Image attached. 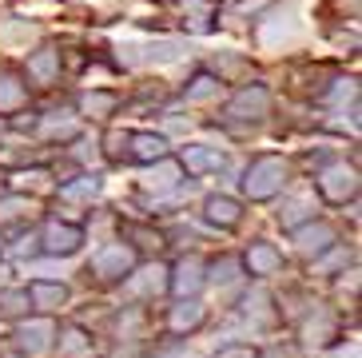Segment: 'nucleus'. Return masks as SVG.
<instances>
[{
	"label": "nucleus",
	"instance_id": "nucleus-1",
	"mask_svg": "<svg viewBox=\"0 0 362 358\" xmlns=\"http://www.w3.org/2000/svg\"><path fill=\"white\" fill-rule=\"evenodd\" d=\"M283 187H287V163L275 159V156L255 159L251 171H247V179H243V191L251 200H271V195H279Z\"/></svg>",
	"mask_w": 362,
	"mask_h": 358
},
{
	"label": "nucleus",
	"instance_id": "nucleus-2",
	"mask_svg": "<svg viewBox=\"0 0 362 358\" xmlns=\"http://www.w3.org/2000/svg\"><path fill=\"white\" fill-rule=\"evenodd\" d=\"M80 243H84V231L72 223H48V231H44V251L48 255H72Z\"/></svg>",
	"mask_w": 362,
	"mask_h": 358
},
{
	"label": "nucleus",
	"instance_id": "nucleus-3",
	"mask_svg": "<svg viewBox=\"0 0 362 358\" xmlns=\"http://www.w3.org/2000/svg\"><path fill=\"white\" fill-rule=\"evenodd\" d=\"M319 187H322V195H327V200L342 203L346 195H354V191H358V179H354L351 168H330V171H322V175H319Z\"/></svg>",
	"mask_w": 362,
	"mask_h": 358
},
{
	"label": "nucleus",
	"instance_id": "nucleus-4",
	"mask_svg": "<svg viewBox=\"0 0 362 358\" xmlns=\"http://www.w3.org/2000/svg\"><path fill=\"white\" fill-rule=\"evenodd\" d=\"M267 112V88L255 84V88H243V92L231 100V116H243V120H259Z\"/></svg>",
	"mask_w": 362,
	"mask_h": 358
},
{
	"label": "nucleus",
	"instance_id": "nucleus-5",
	"mask_svg": "<svg viewBox=\"0 0 362 358\" xmlns=\"http://www.w3.org/2000/svg\"><path fill=\"white\" fill-rule=\"evenodd\" d=\"M92 267H96V275H104V279H119V275L132 267V251L128 247H107V251H100L96 259H92Z\"/></svg>",
	"mask_w": 362,
	"mask_h": 358
},
{
	"label": "nucleus",
	"instance_id": "nucleus-6",
	"mask_svg": "<svg viewBox=\"0 0 362 358\" xmlns=\"http://www.w3.org/2000/svg\"><path fill=\"white\" fill-rule=\"evenodd\" d=\"M128 144H132V156L144 159V163H156V159H163V151H168L163 136H151V132H132Z\"/></svg>",
	"mask_w": 362,
	"mask_h": 358
},
{
	"label": "nucleus",
	"instance_id": "nucleus-7",
	"mask_svg": "<svg viewBox=\"0 0 362 358\" xmlns=\"http://www.w3.org/2000/svg\"><path fill=\"white\" fill-rule=\"evenodd\" d=\"M183 163H187V168L192 171H215V168H223V156H219V151H211V148H203V144H192V148L183 151Z\"/></svg>",
	"mask_w": 362,
	"mask_h": 358
},
{
	"label": "nucleus",
	"instance_id": "nucleus-8",
	"mask_svg": "<svg viewBox=\"0 0 362 358\" xmlns=\"http://www.w3.org/2000/svg\"><path fill=\"white\" fill-rule=\"evenodd\" d=\"M207 219L223 223V227H235V223H239V203L227 200V195H211V200H207Z\"/></svg>",
	"mask_w": 362,
	"mask_h": 358
},
{
	"label": "nucleus",
	"instance_id": "nucleus-9",
	"mask_svg": "<svg viewBox=\"0 0 362 358\" xmlns=\"http://www.w3.org/2000/svg\"><path fill=\"white\" fill-rule=\"evenodd\" d=\"M48 338H52V323H33V327H21V347L28 350V354L48 350Z\"/></svg>",
	"mask_w": 362,
	"mask_h": 358
},
{
	"label": "nucleus",
	"instance_id": "nucleus-10",
	"mask_svg": "<svg viewBox=\"0 0 362 358\" xmlns=\"http://www.w3.org/2000/svg\"><path fill=\"white\" fill-rule=\"evenodd\" d=\"M330 239H334V231H330L327 223H315V227H303V231H298V247L307 255H319Z\"/></svg>",
	"mask_w": 362,
	"mask_h": 358
},
{
	"label": "nucleus",
	"instance_id": "nucleus-11",
	"mask_svg": "<svg viewBox=\"0 0 362 358\" xmlns=\"http://www.w3.org/2000/svg\"><path fill=\"white\" fill-rule=\"evenodd\" d=\"M247 263H251V271H255V275H271V271H279V263H283V259H279L275 247L255 243V247H251V255H247Z\"/></svg>",
	"mask_w": 362,
	"mask_h": 358
},
{
	"label": "nucleus",
	"instance_id": "nucleus-12",
	"mask_svg": "<svg viewBox=\"0 0 362 358\" xmlns=\"http://www.w3.org/2000/svg\"><path fill=\"white\" fill-rule=\"evenodd\" d=\"M199 283H203L199 259H183V263H180V279H175V291H180V295H195Z\"/></svg>",
	"mask_w": 362,
	"mask_h": 358
},
{
	"label": "nucleus",
	"instance_id": "nucleus-13",
	"mask_svg": "<svg viewBox=\"0 0 362 358\" xmlns=\"http://www.w3.org/2000/svg\"><path fill=\"white\" fill-rule=\"evenodd\" d=\"M33 299H36V306H60L68 299V291H64V283H33Z\"/></svg>",
	"mask_w": 362,
	"mask_h": 358
},
{
	"label": "nucleus",
	"instance_id": "nucleus-14",
	"mask_svg": "<svg viewBox=\"0 0 362 358\" xmlns=\"http://www.w3.org/2000/svg\"><path fill=\"white\" fill-rule=\"evenodd\" d=\"M175 56H180V44L175 40H160V44H148V48H144V56H136V60H175Z\"/></svg>",
	"mask_w": 362,
	"mask_h": 358
},
{
	"label": "nucleus",
	"instance_id": "nucleus-15",
	"mask_svg": "<svg viewBox=\"0 0 362 358\" xmlns=\"http://www.w3.org/2000/svg\"><path fill=\"white\" fill-rule=\"evenodd\" d=\"M139 275H144V279H136V283H128V291H132V295H151V291H160V287H163V279H160V267H151V271H139Z\"/></svg>",
	"mask_w": 362,
	"mask_h": 358
},
{
	"label": "nucleus",
	"instance_id": "nucleus-16",
	"mask_svg": "<svg viewBox=\"0 0 362 358\" xmlns=\"http://www.w3.org/2000/svg\"><path fill=\"white\" fill-rule=\"evenodd\" d=\"M199 318H203V306H199V303H183L180 311H175V318H171V327H175V330H187V327H195Z\"/></svg>",
	"mask_w": 362,
	"mask_h": 358
},
{
	"label": "nucleus",
	"instance_id": "nucleus-17",
	"mask_svg": "<svg viewBox=\"0 0 362 358\" xmlns=\"http://www.w3.org/2000/svg\"><path fill=\"white\" fill-rule=\"evenodd\" d=\"M307 211H310V203H307V200H291L287 207L279 211V223H283V227H295V223L303 219Z\"/></svg>",
	"mask_w": 362,
	"mask_h": 358
},
{
	"label": "nucleus",
	"instance_id": "nucleus-18",
	"mask_svg": "<svg viewBox=\"0 0 362 358\" xmlns=\"http://www.w3.org/2000/svg\"><path fill=\"white\" fill-rule=\"evenodd\" d=\"M28 72H33L36 80H52V72H56V52H40L33 64H28Z\"/></svg>",
	"mask_w": 362,
	"mask_h": 358
},
{
	"label": "nucleus",
	"instance_id": "nucleus-19",
	"mask_svg": "<svg viewBox=\"0 0 362 358\" xmlns=\"http://www.w3.org/2000/svg\"><path fill=\"white\" fill-rule=\"evenodd\" d=\"M219 92V84H215L211 76H195V84L187 88V100H207V96Z\"/></svg>",
	"mask_w": 362,
	"mask_h": 358
},
{
	"label": "nucleus",
	"instance_id": "nucleus-20",
	"mask_svg": "<svg viewBox=\"0 0 362 358\" xmlns=\"http://www.w3.org/2000/svg\"><path fill=\"white\" fill-rule=\"evenodd\" d=\"M24 303H28V291H4V295H0V311H4V315L24 311Z\"/></svg>",
	"mask_w": 362,
	"mask_h": 358
},
{
	"label": "nucleus",
	"instance_id": "nucleus-21",
	"mask_svg": "<svg viewBox=\"0 0 362 358\" xmlns=\"http://www.w3.org/2000/svg\"><path fill=\"white\" fill-rule=\"evenodd\" d=\"M100 179H80V183H68L64 187V200H84V195H96Z\"/></svg>",
	"mask_w": 362,
	"mask_h": 358
},
{
	"label": "nucleus",
	"instance_id": "nucleus-22",
	"mask_svg": "<svg viewBox=\"0 0 362 358\" xmlns=\"http://www.w3.org/2000/svg\"><path fill=\"white\" fill-rule=\"evenodd\" d=\"M112 104H116L112 96H88V100H84L88 112H112Z\"/></svg>",
	"mask_w": 362,
	"mask_h": 358
},
{
	"label": "nucleus",
	"instance_id": "nucleus-23",
	"mask_svg": "<svg viewBox=\"0 0 362 358\" xmlns=\"http://www.w3.org/2000/svg\"><path fill=\"white\" fill-rule=\"evenodd\" d=\"M215 358H255V350L251 347H223Z\"/></svg>",
	"mask_w": 362,
	"mask_h": 358
},
{
	"label": "nucleus",
	"instance_id": "nucleus-24",
	"mask_svg": "<svg viewBox=\"0 0 362 358\" xmlns=\"http://www.w3.org/2000/svg\"><path fill=\"white\" fill-rule=\"evenodd\" d=\"M16 100H21V88H16V84H4V88H0V108L16 104Z\"/></svg>",
	"mask_w": 362,
	"mask_h": 358
}]
</instances>
